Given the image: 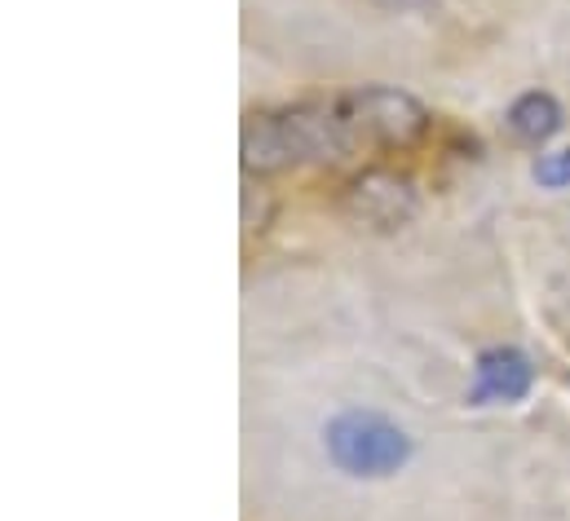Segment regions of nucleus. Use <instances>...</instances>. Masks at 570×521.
Segmentation results:
<instances>
[{
    "label": "nucleus",
    "instance_id": "nucleus-8",
    "mask_svg": "<svg viewBox=\"0 0 570 521\" xmlns=\"http://www.w3.org/2000/svg\"><path fill=\"white\" fill-rule=\"evenodd\" d=\"M372 4H381L390 13H421V9H433L438 0H372Z\"/></svg>",
    "mask_w": 570,
    "mask_h": 521
},
{
    "label": "nucleus",
    "instance_id": "nucleus-5",
    "mask_svg": "<svg viewBox=\"0 0 570 521\" xmlns=\"http://www.w3.org/2000/svg\"><path fill=\"white\" fill-rule=\"evenodd\" d=\"M535 385V367L522 350L500 345L478 354L473 367V390H469V406H495V402H522Z\"/></svg>",
    "mask_w": 570,
    "mask_h": 521
},
{
    "label": "nucleus",
    "instance_id": "nucleus-6",
    "mask_svg": "<svg viewBox=\"0 0 570 521\" xmlns=\"http://www.w3.org/2000/svg\"><path fill=\"white\" fill-rule=\"evenodd\" d=\"M509 129L527 146H544L553 132L562 129V102L544 89H531L509 107Z\"/></svg>",
    "mask_w": 570,
    "mask_h": 521
},
{
    "label": "nucleus",
    "instance_id": "nucleus-4",
    "mask_svg": "<svg viewBox=\"0 0 570 521\" xmlns=\"http://www.w3.org/2000/svg\"><path fill=\"white\" fill-rule=\"evenodd\" d=\"M350 213L363 222V226H376V230H394L403 222H412L416 213V190L407 177H394V173H363L354 186H350Z\"/></svg>",
    "mask_w": 570,
    "mask_h": 521
},
{
    "label": "nucleus",
    "instance_id": "nucleus-2",
    "mask_svg": "<svg viewBox=\"0 0 570 521\" xmlns=\"http://www.w3.org/2000/svg\"><path fill=\"white\" fill-rule=\"evenodd\" d=\"M323 446L345 478H390L412 460V438L381 411H341L323 429Z\"/></svg>",
    "mask_w": 570,
    "mask_h": 521
},
{
    "label": "nucleus",
    "instance_id": "nucleus-7",
    "mask_svg": "<svg viewBox=\"0 0 570 521\" xmlns=\"http://www.w3.org/2000/svg\"><path fill=\"white\" fill-rule=\"evenodd\" d=\"M531 177L544 186V190H567L570 186V146L567 150H553V155H540Z\"/></svg>",
    "mask_w": 570,
    "mask_h": 521
},
{
    "label": "nucleus",
    "instance_id": "nucleus-3",
    "mask_svg": "<svg viewBox=\"0 0 570 521\" xmlns=\"http://www.w3.org/2000/svg\"><path fill=\"white\" fill-rule=\"evenodd\" d=\"M341 120L354 137V146H412L421 141L429 129V111L403 89H390V85H372V89H358L350 94L341 107Z\"/></svg>",
    "mask_w": 570,
    "mask_h": 521
},
{
    "label": "nucleus",
    "instance_id": "nucleus-1",
    "mask_svg": "<svg viewBox=\"0 0 570 521\" xmlns=\"http://www.w3.org/2000/svg\"><path fill=\"white\" fill-rule=\"evenodd\" d=\"M354 137L341 111L323 107H292L253 116L244 125V168L248 173H284L292 164H332L354 155Z\"/></svg>",
    "mask_w": 570,
    "mask_h": 521
}]
</instances>
